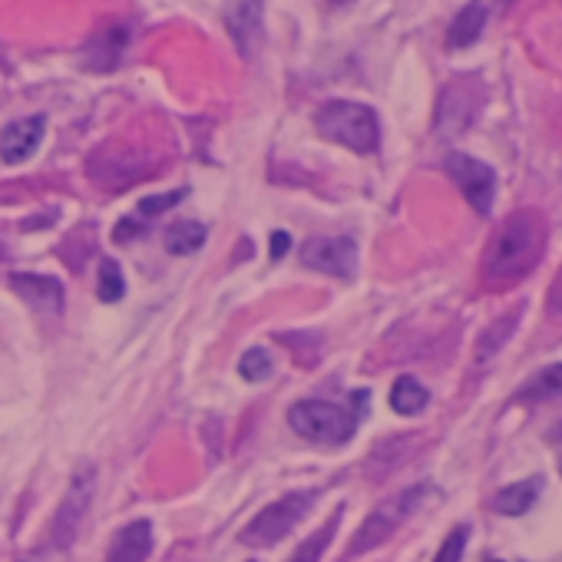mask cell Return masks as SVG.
Here are the masks:
<instances>
[{"instance_id": "6da1fadb", "label": "cell", "mask_w": 562, "mask_h": 562, "mask_svg": "<svg viewBox=\"0 0 562 562\" xmlns=\"http://www.w3.org/2000/svg\"><path fill=\"white\" fill-rule=\"evenodd\" d=\"M546 238L549 235H546V222L539 212L532 209L513 212L486 248L483 278L490 285H513V281L526 278L539 265L546 251Z\"/></svg>"}, {"instance_id": "7a4b0ae2", "label": "cell", "mask_w": 562, "mask_h": 562, "mask_svg": "<svg viewBox=\"0 0 562 562\" xmlns=\"http://www.w3.org/2000/svg\"><path fill=\"white\" fill-rule=\"evenodd\" d=\"M315 126L325 139L358 153V156H371L381 146V123L378 113L364 103L355 100H331L318 110Z\"/></svg>"}, {"instance_id": "3957f363", "label": "cell", "mask_w": 562, "mask_h": 562, "mask_svg": "<svg viewBox=\"0 0 562 562\" xmlns=\"http://www.w3.org/2000/svg\"><path fill=\"white\" fill-rule=\"evenodd\" d=\"M437 490L430 486V483H417V486H407V490H401V493H394L391 499H384L364 522H361V529L355 532V539H351V549H348V559H355V555H364V552H371V549H378V546H384L430 496H434Z\"/></svg>"}, {"instance_id": "277c9868", "label": "cell", "mask_w": 562, "mask_h": 562, "mask_svg": "<svg viewBox=\"0 0 562 562\" xmlns=\"http://www.w3.org/2000/svg\"><path fill=\"white\" fill-rule=\"evenodd\" d=\"M289 424L299 437L312 443H325V447H341L358 430V417L348 407L331 404V401H299L289 411Z\"/></svg>"}, {"instance_id": "5b68a950", "label": "cell", "mask_w": 562, "mask_h": 562, "mask_svg": "<svg viewBox=\"0 0 562 562\" xmlns=\"http://www.w3.org/2000/svg\"><path fill=\"white\" fill-rule=\"evenodd\" d=\"M315 503V490H299V493H289L274 499L271 506H265L241 532H238V542L241 546H251V549H261V546H274L285 539L312 509Z\"/></svg>"}, {"instance_id": "8992f818", "label": "cell", "mask_w": 562, "mask_h": 562, "mask_svg": "<svg viewBox=\"0 0 562 562\" xmlns=\"http://www.w3.org/2000/svg\"><path fill=\"white\" fill-rule=\"evenodd\" d=\"M483 83L476 77H457L440 90L437 100V133L440 136H460L473 126L476 113L483 110Z\"/></svg>"}, {"instance_id": "52a82bcc", "label": "cell", "mask_w": 562, "mask_h": 562, "mask_svg": "<svg viewBox=\"0 0 562 562\" xmlns=\"http://www.w3.org/2000/svg\"><path fill=\"white\" fill-rule=\"evenodd\" d=\"M93 493H97V470H93V467L77 470V476H74V483H70L64 503H60L57 513H54L50 539H54L57 549H70V546H74V539H77V532H80V526H83V516H87V509H90V503H93Z\"/></svg>"}, {"instance_id": "ba28073f", "label": "cell", "mask_w": 562, "mask_h": 562, "mask_svg": "<svg viewBox=\"0 0 562 562\" xmlns=\"http://www.w3.org/2000/svg\"><path fill=\"white\" fill-rule=\"evenodd\" d=\"M222 21L235 50L251 60L265 44V0H225Z\"/></svg>"}, {"instance_id": "9c48e42d", "label": "cell", "mask_w": 562, "mask_h": 562, "mask_svg": "<svg viewBox=\"0 0 562 562\" xmlns=\"http://www.w3.org/2000/svg\"><path fill=\"white\" fill-rule=\"evenodd\" d=\"M153 166L146 156H136L133 149L120 153L116 146H103L90 156V179L100 186V189H126L133 186L136 179L149 176Z\"/></svg>"}, {"instance_id": "30bf717a", "label": "cell", "mask_w": 562, "mask_h": 562, "mask_svg": "<svg viewBox=\"0 0 562 562\" xmlns=\"http://www.w3.org/2000/svg\"><path fill=\"white\" fill-rule=\"evenodd\" d=\"M447 172L457 182V189L467 195V202L480 215H490L493 195H496V172L486 162H480V159H473L467 153H450L447 156Z\"/></svg>"}, {"instance_id": "8fae6325", "label": "cell", "mask_w": 562, "mask_h": 562, "mask_svg": "<svg viewBox=\"0 0 562 562\" xmlns=\"http://www.w3.org/2000/svg\"><path fill=\"white\" fill-rule=\"evenodd\" d=\"M302 261L312 271L331 274V278H351L358 268V245L348 235H322L308 238L302 245Z\"/></svg>"}, {"instance_id": "7c38bea8", "label": "cell", "mask_w": 562, "mask_h": 562, "mask_svg": "<svg viewBox=\"0 0 562 562\" xmlns=\"http://www.w3.org/2000/svg\"><path fill=\"white\" fill-rule=\"evenodd\" d=\"M11 289L41 315L54 318L64 312V285L50 274H27V271H14L11 274Z\"/></svg>"}, {"instance_id": "4fadbf2b", "label": "cell", "mask_w": 562, "mask_h": 562, "mask_svg": "<svg viewBox=\"0 0 562 562\" xmlns=\"http://www.w3.org/2000/svg\"><path fill=\"white\" fill-rule=\"evenodd\" d=\"M44 133H47L44 116H24V120L8 123L4 133H0V159H4L8 166L24 162L27 156H34L41 149Z\"/></svg>"}, {"instance_id": "5bb4252c", "label": "cell", "mask_w": 562, "mask_h": 562, "mask_svg": "<svg viewBox=\"0 0 562 562\" xmlns=\"http://www.w3.org/2000/svg\"><path fill=\"white\" fill-rule=\"evenodd\" d=\"M126 44H130V31L126 27H106V31H100L83 47V57H80L83 70H90V74H110V70H116L120 60H123Z\"/></svg>"}, {"instance_id": "9a60e30c", "label": "cell", "mask_w": 562, "mask_h": 562, "mask_svg": "<svg viewBox=\"0 0 562 562\" xmlns=\"http://www.w3.org/2000/svg\"><path fill=\"white\" fill-rule=\"evenodd\" d=\"M149 552H153V526L146 519H136L113 536L106 549V562H146Z\"/></svg>"}, {"instance_id": "2e32d148", "label": "cell", "mask_w": 562, "mask_h": 562, "mask_svg": "<svg viewBox=\"0 0 562 562\" xmlns=\"http://www.w3.org/2000/svg\"><path fill=\"white\" fill-rule=\"evenodd\" d=\"M486 18H490V11H486L483 0H470V4L453 18V24H450V31H447V47H450V50H467V47H473V44L480 41L483 27H486Z\"/></svg>"}, {"instance_id": "e0dca14e", "label": "cell", "mask_w": 562, "mask_h": 562, "mask_svg": "<svg viewBox=\"0 0 562 562\" xmlns=\"http://www.w3.org/2000/svg\"><path fill=\"white\" fill-rule=\"evenodd\" d=\"M539 490H542V476H529V480H519V483H513V486H503V490L490 499V506H493V513H499V516H522V513H529L532 503L539 499Z\"/></svg>"}, {"instance_id": "ac0fdd59", "label": "cell", "mask_w": 562, "mask_h": 562, "mask_svg": "<svg viewBox=\"0 0 562 562\" xmlns=\"http://www.w3.org/2000/svg\"><path fill=\"white\" fill-rule=\"evenodd\" d=\"M205 235H209V232H205L202 222L182 218V222H176V225L166 228L162 241H166V251H169V255H192V251H199V248L205 245Z\"/></svg>"}, {"instance_id": "d6986e66", "label": "cell", "mask_w": 562, "mask_h": 562, "mask_svg": "<svg viewBox=\"0 0 562 562\" xmlns=\"http://www.w3.org/2000/svg\"><path fill=\"white\" fill-rule=\"evenodd\" d=\"M516 325H519V312H509V315H503L499 322H493V325L483 331V338H480V345H476V368H483L490 358H496V355L503 351V345L513 338Z\"/></svg>"}, {"instance_id": "ffe728a7", "label": "cell", "mask_w": 562, "mask_h": 562, "mask_svg": "<svg viewBox=\"0 0 562 562\" xmlns=\"http://www.w3.org/2000/svg\"><path fill=\"white\" fill-rule=\"evenodd\" d=\"M427 401H430L427 387H424L417 378H411V374L397 378L394 387H391V407H394L397 414H404V417L420 414V411L427 407Z\"/></svg>"}, {"instance_id": "44dd1931", "label": "cell", "mask_w": 562, "mask_h": 562, "mask_svg": "<svg viewBox=\"0 0 562 562\" xmlns=\"http://www.w3.org/2000/svg\"><path fill=\"white\" fill-rule=\"evenodd\" d=\"M555 397H562V364H549L519 391V401H529V404L555 401Z\"/></svg>"}, {"instance_id": "7402d4cb", "label": "cell", "mask_w": 562, "mask_h": 562, "mask_svg": "<svg viewBox=\"0 0 562 562\" xmlns=\"http://www.w3.org/2000/svg\"><path fill=\"white\" fill-rule=\"evenodd\" d=\"M338 519H341V509L325 522V529H318V532H312L299 549H295V555L289 559V562H318L322 559V552L328 549V542H331V536H335V529H338Z\"/></svg>"}, {"instance_id": "603a6c76", "label": "cell", "mask_w": 562, "mask_h": 562, "mask_svg": "<svg viewBox=\"0 0 562 562\" xmlns=\"http://www.w3.org/2000/svg\"><path fill=\"white\" fill-rule=\"evenodd\" d=\"M97 289H100V302H110V305H116V302L126 295V278H123V268H120L113 258L100 261V281H97Z\"/></svg>"}, {"instance_id": "cb8c5ba5", "label": "cell", "mask_w": 562, "mask_h": 562, "mask_svg": "<svg viewBox=\"0 0 562 562\" xmlns=\"http://www.w3.org/2000/svg\"><path fill=\"white\" fill-rule=\"evenodd\" d=\"M238 374H241L248 384H261V381H268V378H271V355H268L265 348H251V351H245V355H241V361H238Z\"/></svg>"}, {"instance_id": "d4e9b609", "label": "cell", "mask_w": 562, "mask_h": 562, "mask_svg": "<svg viewBox=\"0 0 562 562\" xmlns=\"http://www.w3.org/2000/svg\"><path fill=\"white\" fill-rule=\"evenodd\" d=\"M186 195H189V189H172V192H162V195H149V199L139 202L136 212H139V218H156V215L169 212L172 205H179Z\"/></svg>"}, {"instance_id": "484cf974", "label": "cell", "mask_w": 562, "mask_h": 562, "mask_svg": "<svg viewBox=\"0 0 562 562\" xmlns=\"http://www.w3.org/2000/svg\"><path fill=\"white\" fill-rule=\"evenodd\" d=\"M467 539H470V526H457V529L443 539V546H440V552H437L434 562H463Z\"/></svg>"}, {"instance_id": "4316f807", "label": "cell", "mask_w": 562, "mask_h": 562, "mask_svg": "<svg viewBox=\"0 0 562 562\" xmlns=\"http://www.w3.org/2000/svg\"><path fill=\"white\" fill-rule=\"evenodd\" d=\"M546 308H549L552 318H562V268H559V274L552 278V289H549Z\"/></svg>"}, {"instance_id": "83f0119b", "label": "cell", "mask_w": 562, "mask_h": 562, "mask_svg": "<svg viewBox=\"0 0 562 562\" xmlns=\"http://www.w3.org/2000/svg\"><path fill=\"white\" fill-rule=\"evenodd\" d=\"M289 245H292L289 232H274V235H271V258L278 261L281 255H285V251H289Z\"/></svg>"}, {"instance_id": "f1b7e54d", "label": "cell", "mask_w": 562, "mask_h": 562, "mask_svg": "<svg viewBox=\"0 0 562 562\" xmlns=\"http://www.w3.org/2000/svg\"><path fill=\"white\" fill-rule=\"evenodd\" d=\"M331 4H335V8H341V4H351V0H331Z\"/></svg>"}, {"instance_id": "f546056e", "label": "cell", "mask_w": 562, "mask_h": 562, "mask_svg": "<svg viewBox=\"0 0 562 562\" xmlns=\"http://www.w3.org/2000/svg\"><path fill=\"white\" fill-rule=\"evenodd\" d=\"M503 4H509V0H503Z\"/></svg>"}, {"instance_id": "4dcf8cb0", "label": "cell", "mask_w": 562, "mask_h": 562, "mask_svg": "<svg viewBox=\"0 0 562 562\" xmlns=\"http://www.w3.org/2000/svg\"><path fill=\"white\" fill-rule=\"evenodd\" d=\"M493 562H499V559H493Z\"/></svg>"}]
</instances>
